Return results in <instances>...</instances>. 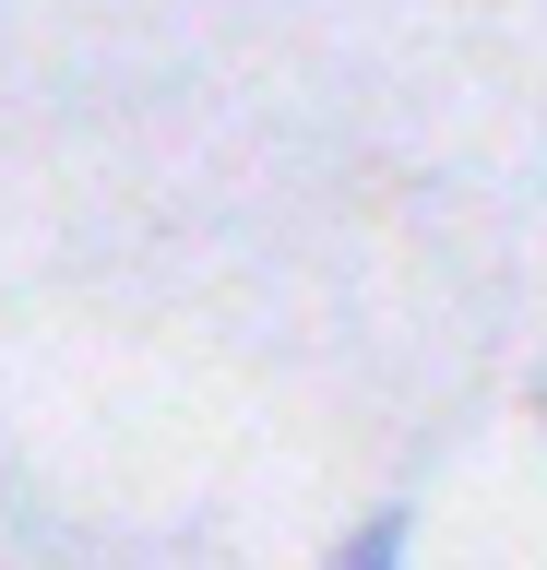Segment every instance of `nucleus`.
Here are the masks:
<instances>
[{
  "label": "nucleus",
  "instance_id": "nucleus-1",
  "mask_svg": "<svg viewBox=\"0 0 547 570\" xmlns=\"http://www.w3.org/2000/svg\"><path fill=\"white\" fill-rule=\"evenodd\" d=\"M404 534H417L404 511H369V523L345 534V547H333V570H404Z\"/></svg>",
  "mask_w": 547,
  "mask_h": 570
}]
</instances>
